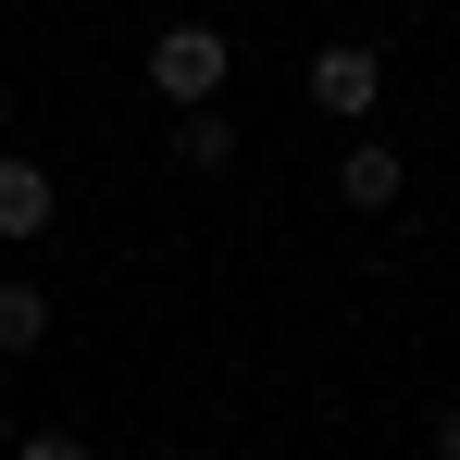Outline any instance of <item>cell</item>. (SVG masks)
I'll list each match as a JSON object with an SVG mask.
<instances>
[{"mask_svg": "<svg viewBox=\"0 0 460 460\" xmlns=\"http://www.w3.org/2000/svg\"><path fill=\"white\" fill-rule=\"evenodd\" d=\"M225 63H236V50L212 38V25H162V38H150V87L174 100V112H187V100H225Z\"/></svg>", "mask_w": 460, "mask_h": 460, "instance_id": "cell-1", "label": "cell"}, {"mask_svg": "<svg viewBox=\"0 0 460 460\" xmlns=\"http://www.w3.org/2000/svg\"><path fill=\"white\" fill-rule=\"evenodd\" d=\"M311 100H323L336 125H374V100H385L374 38H323V50H311Z\"/></svg>", "mask_w": 460, "mask_h": 460, "instance_id": "cell-2", "label": "cell"}, {"mask_svg": "<svg viewBox=\"0 0 460 460\" xmlns=\"http://www.w3.org/2000/svg\"><path fill=\"white\" fill-rule=\"evenodd\" d=\"M50 212H63V187H50V162L0 150V236H50Z\"/></svg>", "mask_w": 460, "mask_h": 460, "instance_id": "cell-3", "label": "cell"}, {"mask_svg": "<svg viewBox=\"0 0 460 460\" xmlns=\"http://www.w3.org/2000/svg\"><path fill=\"white\" fill-rule=\"evenodd\" d=\"M398 187H411V174H398L385 137H349V150H336V199H349V212H385Z\"/></svg>", "mask_w": 460, "mask_h": 460, "instance_id": "cell-4", "label": "cell"}, {"mask_svg": "<svg viewBox=\"0 0 460 460\" xmlns=\"http://www.w3.org/2000/svg\"><path fill=\"white\" fill-rule=\"evenodd\" d=\"M174 162H187V174H225V162H236L225 100H187V125H174Z\"/></svg>", "mask_w": 460, "mask_h": 460, "instance_id": "cell-5", "label": "cell"}, {"mask_svg": "<svg viewBox=\"0 0 460 460\" xmlns=\"http://www.w3.org/2000/svg\"><path fill=\"white\" fill-rule=\"evenodd\" d=\"M0 349H13V361H25V349H50V299H38L25 274L0 287Z\"/></svg>", "mask_w": 460, "mask_h": 460, "instance_id": "cell-6", "label": "cell"}, {"mask_svg": "<svg viewBox=\"0 0 460 460\" xmlns=\"http://www.w3.org/2000/svg\"><path fill=\"white\" fill-rule=\"evenodd\" d=\"M0 460H87V436H63V423H50V436H13Z\"/></svg>", "mask_w": 460, "mask_h": 460, "instance_id": "cell-7", "label": "cell"}, {"mask_svg": "<svg viewBox=\"0 0 460 460\" xmlns=\"http://www.w3.org/2000/svg\"><path fill=\"white\" fill-rule=\"evenodd\" d=\"M423 460H460V411H436V436H423Z\"/></svg>", "mask_w": 460, "mask_h": 460, "instance_id": "cell-8", "label": "cell"}, {"mask_svg": "<svg viewBox=\"0 0 460 460\" xmlns=\"http://www.w3.org/2000/svg\"><path fill=\"white\" fill-rule=\"evenodd\" d=\"M0 125H13V75H0Z\"/></svg>", "mask_w": 460, "mask_h": 460, "instance_id": "cell-9", "label": "cell"}, {"mask_svg": "<svg viewBox=\"0 0 460 460\" xmlns=\"http://www.w3.org/2000/svg\"><path fill=\"white\" fill-rule=\"evenodd\" d=\"M0 448H13V411H0Z\"/></svg>", "mask_w": 460, "mask_h": 460, "instance_id": "cell-10", "label": "cell"}, {"mask_svg": "<svg viewBox=\"0 0 460 460\" xmlns=\"http://www.w3.org/2000/svg\"><path fill=\"white\" fill-rule=\"evenodd\" d=\"M150 460H174V448H150Z\"/></svg>", "mask_w": 460, "mask_h": 460, "instance_id": "cell-11", "label": "cell"}]
</instances>
